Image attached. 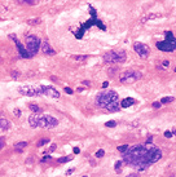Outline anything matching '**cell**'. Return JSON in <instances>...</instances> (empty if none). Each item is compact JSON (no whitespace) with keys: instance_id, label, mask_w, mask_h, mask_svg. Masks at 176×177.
<instances>
[{"instance_id":"cell-1","label":"cell","mask_w":176,"mask_h":177,"mask_svg":"<svg viewBox=\"0 0 176 177\" xmlns=\"http://www.w3.org/2000/svg\"><path fill=\"white\" fill-rule=\"evenodd\" d=\"M145 151H147V148L142 145L132 146V148H130L126 153H123V162L127 164H132L133 162L137 160V159L144 157Z\"/></svg>"},{"instance_id":"cell-2","label":"cell","mask_w":176,"mask_h":177,"mask_svg":"<svg viewBox=\"0 0 176 177\" xmlns=\"http://www.w3.org/2000/svg\"><path fill=\"white\" fill-rule=\"evenodd\" d=\"M118 101V94L115 91H109V92H101L96 96V105L101 109H105L109 104Z\"/></svg>"},{"instance_id":"cell-3","label":"cell","mask_w":176,"mask_h":177,"mask_svg":"<svg viewBox=\"0 0 176 177\" xmlns=\"http://www.w3.org/2000/svg\"><path fill=\"white\" fill-rule=\"evenodd\" d=\"M157 48L163 52H174L176 49V39L171 31H166V39L163 41H158Z\"/></svg>"},{"instance_id":"cell-4","label":"cell","mask_w":176,"mask_h":177,"mask_svg":"<svg viewBox=\"0 0 176 177\" xmlns=\"http://www.w3.org/2000/svg\"><path fill=\"white\" fill-rule=\"evenodd\" d=\"M127 58V55L124 50H110L104 55L105 64H123Z\"/></svg>"},{"instance_id":"cell-5","label":"cell","mask_w":176,"mask_h":177,"mask_svg":"<svg viewBox=\"0 0 176 177\" xmlns=\"http://www.w3.org/2000/svg\"><path fill=\"white\" fill-rule=\"evenodd\" d=\"M161 158H162V151H161L159 148H157V146L147 148V151H145V154H144V160L147 162L149 166L157 163Z\"/></svg>"},{"instance_id":"cell-6","label":"cell","mask_w":176,"mask_h":177,"mask_svg":"<svg viewBox=\"0 0 176 177\" xmlns=\"http://www.w3.org/2000/svg\"><path fill=\"white\" fill-rule=\"evenodd\" d=\"M40 45H41V41L36 35H27L26 36V49H27V52L31 56L38 53Z\"/></svg>"},{"instance_id":"cell-7","label":"cell","mask_w":176,"mask_h":177,"mask_svg":"<svg viewBox=\"0 0 176 177\" xmlns=\"http://www.w3.org/2000/svg\"><path fill=\"white\" fill-rule=\"evenodd\" d=\"M18 92L23 96L29 97H35V96L41 94V85H31V84H25V85L18 87Z\"/></svg>"},{"instance_id":"cell-8","label":"cell","mask_w":176,"mask_h":177,"mask_svg":"<svg viewBox=\"0 0 176 177\" xmlns=\"http://www.w3.org/2000/svg\"><path fill=\"white\" fill-rule=\"evenodd\" d=\"M141 78H142V74L140 73V71L127 70V71H124V73L121 75L119 80H121V83H123V84H131V83H133V82L140 80Z\"/></svg>"},{"instance_id":"cell-9","label":"cell","mask_w":176,"mask_h":177,"mask_svg":"<svg viewBox=\"0 0 176 177\" xmlns=\"http://www.w3.org/2000/svg\"><path fill=\"white\" fill-rule=\"evenodd\" d=\"M58 124V120L55 119L50 115H43V116H38V127L40 128H46V129H50L55 128Z\"/></svg>"},{"instance_id":"cell-10","label":"cell","mask_w":176,"mask_h":177,"mask_svg":"<svg viewBox=\"0 0 176 177\" xmlns=\"http://www.w3.org/2000/svg\"><path fill=\"white\" fill-rule=\"evenodd\" d=\"M133 49H135V52L141 57V58H148L149 53H150V48H149L147 44L139 43V41H136V43L133 44Z\"/></svg>"},{"instance_id":"cell-11","label":"cell","mask_w":176,"mask_h":177,"mask_svg":"<svg viewBox=\"0 0 176 177\" xmlns=\"http://www.w3.org/2000/svg\"><path fill=\"white\" fill-rule=\"evenodd\" d=\"M41 94L48 96L50 98H58L60 92L52 85H41Z\"/></svg>"},{"instance_id":"cell-12","label":"cell","mask_w":176,"mask_h":177,"mask_svg":"<svg viewBox=\"0 0 176 177\" xmlns=\"http://www.w3.org/2000/svg\"><path fill=\"white\" fill-rule=\"evenodd\" d=\"M9 38L14 40V43H16L17 48H18V53L21 55V57H23V58H29V57H31V55H30V53L27 52V49H26V48H23V45L20 43V40L16 38V35H11Z\"/></svg>"},{"instance_id":"cell-13","label":"cell","mask_w":176,"mask_h":177,"mask_svg":"<svg viewBox=\"0 0 176 177\" xmlns=\"http://www.w3.org/2000/svg\"><path fill=\"white\" fill-rule=\"evenodd\" d=\"M41 52L44 53V55H47V56H55V49H53L52 47H50V44L48 43V41H43L41 43Z\"/></svg>"},{"instance_id":"cell-14","label":"cell","mask_w":176,"mask_h":177,"mask_svg":"<svg viewBox=\"0 0 176 177\" xmlns=\"http://www.w3.org/2000/svg\"><path fill=\"white\" fill-rule=\"evenodd\" d=\"M121 109V106H119V104L115 101V102H111V104H109L108 106L105 107V110H108V111L110 113H115V111H118V110Z\"/></svg>"},{"instance_id":"cell-15","label":"cell","mask_w":176,"mask_h":177,"mask_svg":"<svg viewBox=\"0 0 176 177\" xmlns=\"http://www.w3.org/2000/svg\"><path fill=\"white\" fill-rule=\"evenodd\" d=\"M135 102H136L135 98L127 97V98H124V100L121 102V107H130V106H132V105L135 104Z\"/></svg>"},{"instance_id":"cell-16","label":"cell","mask_w":176,"mask_h":177,"mask_svg":"<svg viewBox=\"0 0 176 177\" xmlns=\"http://www.w3.org/2000/svg\"><path fill=\"white\" fill-rule=\"evenodd\" d=\"M11 128V122L7 120V119L0 118V131H5Z\"/></svg>"},{"instance_id":"cell-17","label":"cell","mask_w":176,"mask_h":177,"mask_svg":"<svg viewBox=\"0 0 176 177\" xmlns=\"http://www.w3.org/2000/svg\"><path fill=\"white\" fill-rule=\"evenodd\" d=\"M38 116H39V115H36V113H35L34 115H30V118H29V124L31 125L32 128H38Z\"/></svg>"},{"instance_id":"cell-18","label":"cell","mask_w":176,"mask_h":177,"mask_svg":"<svg viewBox=\"0 0 176 177\" xmlns=\"http://www.w3.org/2000/svg\"><path fill=\"white\" fill-rule=\"evenodd\" d=\"M26 146H27V142L22 141V142H18L14 145V150H16V153H22L26 149Z\"/></svg>"},{"instance_id":"cell-19","label":"cell","mask_w":176,"mask_h":177,"mask_svg":"<svg viewBox=\"0 0 176 177\" xmlns=\"http://www.w3.org/2000/svg\"><path fill=\"white\" fill-rule=\"evenodd\" d=\"M122 160H118V162H115V164H114V169H115V172L117 173H121L122 172Z\"/></svg>"},{"instance_id":"cell-20","label":"cell","mask_w":176,"mask_h":177,"mask_svg":"<svg viewBox=\"0 0 176 177\" xmlns=\"http://www.w3.org/2000/svg\"><path fill=\"white\" fill-rule=\"evenodd\" d=\"M87 58H88V56H73V59H75L78 62H84Z\"/></svg>"},{"instance_id":"cell-21","label":"cell","mask_w":176,"mask_h":177,"mask_svg":"<svg viewBox=\"0 0 176 177\" xmlns=\"http://www.w3.org/2000/svg\"><path fill=\"white\" fill-rule=\"evenodd\" d=\"M49 142V140L48 139H41L38 141V143H36V146L38 148H41V146H44V145H47V143Z\"/></svg>"},{"instance_id":"cell-22","label":"cell","mask_w":176,"mask_h":177,"mask_svg":"<svg viewBox=\"0 0 176 177\" xmlns=\"http://www.w3.org/2000/svg\"><path fill=\"white\" fill-rule=\"evenodd\" d=\"M175 98L174 97H163L162 100H161V104H170V102H172V101H174Z\"/></svg>"},{"instance_id":"cell-23","label":"cell","mask_w":176,"mask_h":177,"mask_svg":"<svg viewBox=\"0 0 176 177\" xmlns=\"http://www.w3.org/2000/svg\"><path fill=\"white\" fill-rule=\"evenodd\" d=\"M30 110H31V111H34V113H39L40 111L39 106H38V105H35V104H30Z\"/></svg>"},{"instance_id":"cell-24","label":"cell","mask_w":176,"mask_h":177,"mask_svg":"<svg viewBox=\"0 0 176 177\" xmlns=\"http://www.w3.org/2000/svg\"><path fill=\"white\" fill-rule=\"evenodd\" d=\"M128 149H130V146H128V145H122V146H118V151H119V153H126Z\"/></svg>"},{"instance_id":"cell-25","label":"cell","mask_w":176,"mask_h":177,"mask_svg":"<svg viewBox=\"0 0 176 177\" xmlns=\"http://www.w3.org/2000/svg\"><path fill=\"white\" fill-rule=\"evenodd\" d=\"M73 159V157H64V158H60L58 159V163H66V162L71 160Z\"/></svg>"},{"instance_id":"cell-26","label":"cell","mask_w":176,"mask_h":177,"mask_svg":"<svg viewBox=\"0 0 176 177\" xmlns=\"http://www.w3.org/2000/svg\"><path fill=\"white\" fill-rule=\"evenodd\" d=\"M106 127H108V128H114L115 127V125H117V123H115L114 120H110V122H106Z\"/></svg>"},{"instance_id":"cell-27","label":"cell","mask_w":176,"mask_h":177,"mask_svg":"<svg viewBox=\"0 0 176 177\" xmlns=\"http://www.w3.org/2000/svg\"><path fill=\"white\" fill-rule=\"evenodd\" d=\"M11 76L13 78V79H17V78H20V71H12Z\"/></svg>"},{"instance_id":"cell-28","label":"cell","mask_w":176,"mask_h":177,"mask_svg":"<svg viewBox=\"0 0 176 177\" xmlns=\"http://www.w3.org/2000/svg\"><path fill=\"white\" fill-rule=\"evenodd\" d=\"M104 154H105V151H104V150H98V151L96 153V157L97 158H102Z\"/></svg>"},{"instance_id":"cell-29","label":"cell","mask_w":176,"mask_h":177,"mask_svg":"<svg viewBox=\"0 0 176 177\" xmlns=\"http://www.w3.org/2000/svg\"><path fill=\"white\" fill-rule=\"evenodd\" d=\"M38 1H39V0H26V4H29V5H34V4H36Z\"/></svg>"},{"instance_id":"cell-30","label":"cell","mask_w":176,"mask_h":177,"mask_svg":"<svg viewBox=\"0 0 176 177\" xmlns=\"http://www.w3.org/2000/svg\"><path fill=\"white\" fill-rule=\"evenodd\" d=\"M175 132H170V131H166L165 132V136L167 137V139H170V137H172V134H174Z\"/></svg>"},{"instance_id":"cell-31","label":"cell","mask_w":176,"mask_h":177,"mask_svg":"<svg viewBox=\"0 0 176 177\" xmlns=\"http://www.w3.org/2000/svg\"><path fill=\"white\" fill-rule=\"evenodd\" d=\"M161 106H162V104H161V102H154V104H153V107H154V109H159Z\"/></svg>"},{"instance_id":"cell-32","label":"cell","mask_w":176,"mask_h":177,"mask_svg":"<svg viewBox=\"0 0 176 177\" xmlns=\"http://www.w3.org/2000/svg\"><path fill=\"white\" fill-rule=\"evenodd\" d=\"M29 23H31V25H35V23H39V20H30Z\"/></svg>"},{"instance_id":"cell-33","label":"cell","mask_w":176,"mask_h":177,"mask_svg":"<svg viewBox=\"0 0 176 177\" xmlns=\"http://www.w3.org/2000/svg\"><path fill=\"white\" fill-rule=\"evenodd\" d=\"M4 145H5V143H4V140H3V139H0V150H1L3 148H4Z\"/></svg>"},{"instance_id":"cell-34","label":"cell","mask_w":176,"mask_h":177,"mask_svg":"<svg viewBox=\"0 0 176 177\" xmlns=\"http://www.w3.org/2000/svg\"><path fill=\"white\" fill-rule=\"evenodd\" d=\"M14 115H16V116H20V115H21V111H20L18 109H16V110H14Z\"/></svg>"},{"instance_id":"cell-35","label":"cell","mask_w":176,"mask_h":177,"mask_svg":"<svg viewBox=\"0 0 176 177\" xmlns=\"http://www.w3.org/2000/svg\"><path fill=\"white\" fill-rule=\"evenodd\" d=\"M65 92H66V93H69V94H71V93H73V89H70V88H65Z\"/></svg>"},{"instance_id":"cell-36","label":"cell","mask_w":176,"mask_h":177,"mask_svg":"<svg viewBox=\"0 0 176 177\" xmlns=\"http://www.w3.org/2000/svg\"><path fill=\"white\" fill-rule=\"evenodd\" d=\"M79 151H80L79 148H74V153H75V154H79Z\"/></svg>"},{"instance_id":"cell-37","label":"cell","mask_w":176,"mask_h":177,"mask_svg":"<svg viewBox=\"0 0 176 177\" xmlns=\"http://www.w3.org/2000/svg\"><path fill=\"white\" fill-rule=\"evenodd\" d=\"M46 160H50V157H48V155H47L46 158H43V160H41V162H46Z\"/></svg>"},{"instance_id":"cell-38","label":"cell","mask_w":176,"mask_h":177,"mask_svg":"<svg viewBox=\"0 0 176 177\" xmlns=\"http://www.w3.org/2000/svg\"><path fill=\"white\" fill-rule=\"evenodd\" d=\"M56 146H57V145H56V143H53V145H52V146H50V151H53V150H55V149H56Z\"/></svg>"},{"instance_id":"cell-39","label":"cell","mask_w":176,"mask_h":177,"mask_svg":"<svg viewBox=\"0 0 176 177\" xmlns=\"http://www.w3.org/2000/svg\"><path fill=\"white\" fill-rule=\"evenodd\" d=\"M109 85V83L108 82H105V83H102V88H106V87Z\"/></svg>"},{"instance_id":"cell-40","label":"cell","mask_w":176,"mask_h":177,"mask_svg":"<svg viewBox=\"0 0 176 177\" xmlns=\"http://www.w3.org/2000/svg\"><path fill=\"white\" fill-rule=\"evenodd\" d=\"M151 141H153V137H151V136H150V137H149V139L147 140V143H149V142H151Z\"/></svg>"},{"instance_id":"cell-41","label":"cell","mask_w":176,"mask_h":177,"mask_svg":"<svg viewBox=\"0 0 176 177\" xmlns=\"http://www.w3.org/2000/svg\"><path fill=\"white\" fill-rule=\"evenodd\" d=\"M83 84H84V85H89V82H87V80H84V82H83Z\"/></svg>"},{"instance_id":"cell-42","label":"cell","mask_w":176,"mask_h":177,"mask_svg":"<svg viewBox=\"0 0 176 177\" xmlns=\"http://www.w3.org/2000/svg\"><path fill=\"white\" fill-rule=\"evenodd\" d=\"M71 173H73V169H69L66 172V175H71Z\"/></svg>"},{"instance_id":"cell-43","label":"cell","mask_w":176,"mask_h":177,"mask_svg":"<svg viewBox=\"0 0 176 177\" xmlns=\"http://www.w3.org/2000/svg\"><path fill=\"white\" fill-rule=\"evenodd\" d=\"M163 66H168V61H163Z\"/></svg>"},{"instance_id":"cell-44","label":"cell","mask_w":176,"mask_h":177,"mask_svg":"<svg viewBox=\"0 0 176 177\" xmlns=\"http://www.w3.org/2000/svg\"><path fill=\"white\" fill-rule=\"evenodd\" d=\"M175 73H176V67H175Z\"/></svg>"}]
</instances>
